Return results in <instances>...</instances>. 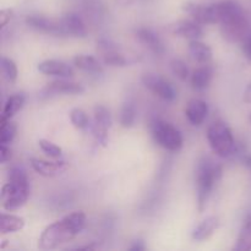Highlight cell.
<instances>
[{
  "mask_svg": "<svg viewBox=\"0 0 251 251\" xmlns=\"http://www.w3.org/2000/svg\"><path fill=\"white\" fill-rule=\"evenodd\" d=\"M215 25H221V32L228 42L245 39L248 19L242 5L235 0H223L211 5Z\"/></svg>",
  "mask_w": 251,
  "mask_h": 251,
  "instance_id": "obj_1",
  "label": "cell"
},
{
  "mask_svg": "<svg viewBox=\"0 0 251 251\" xmlns=\"http://www.w3.org/2000/svg\"><path fill=\"white\" fill-rule=\"evenodd\" d=\"M86 215L81 211L66 215L61 220L49 225L39 238V248L43 250L56 249L64 243L80 234L86 227Z\"/></svg>",
  "mask_w": 251,
  "mask_h": 251,
  "instance_id": "obj_2",
  "label": "cell"
},
{
  "mask_svg": "<svg viewBox=\"0 0 251 251\" xmlns=\"http://www.w3.org/2000/svg\"><path fill=\"white\" fill-rule=\"evenodd\" d=\"M29 196V183L26 172L20 167L9 171L7 183L1 189L2 207L6 211H16L27 202Z\"/></svg>",
  "mask_w": 251,
  "mask_h": 251,
  "instance_id": "obj_3",
  "label": "cell"
},
{
  "mask_svg": "<svg viewBox=\"0 0 251 251\" xmlns=\"http://www.w3.org/2000/svg\"><path fill=\"white\" fill-rule=\"evenodd\" d=\"M222 176V167L216 164L210 158L203 157L198 164L196 169V186H198V207L203 212L207 201L212 194L216 183Z\"/></svg>",
  "mask_w": 251,
  "mask_h": 251,
  "instance_id": "obj_4",
  "label": "cell"
},
{
  "mask_svg": "<svg viewBox=\"0 0 251 251\" xmlns=\"http://www.w3.org/2000/svg\"><path fill=\"white\" fill-rule=\"evenodd\" d=\"M207 140L212 151L222 158H227L234 152V137L225 122H216L208 127Z\"/></svg>",
  "mask_w": 251,
  "mask_h": 251,
  "instance_id": "obj_5",
  "label": "cell"
},
{
  "mask_svg": "<svg viewBox=\"0 0 251 251\" xmlns=\"http://www.w3.org/2000/svg\"><path fill=\"white\" fill-rule=\"evenodd\" d=\"M152 135L154 141L168 151H179L183 146V137L179 130L163 120H157L153 123Z\"/></svg>",
  "mask_w": 251,
  "mask_h": 251,
  "instance_id": "obj_6",
  "label": "cell"
},
{
  "mask_svg": "<svg viewBox=\"0 0 251 251\" xmlns=\"http://www.w3.org/2000/svg\"><path fill=\"white\" fill-rule=\"evenodd\" d=\"M141 81L147 90L151 91L153 95L158 96L162 100H167V102H173V100H176V90L162 76L156 75V74H145L141 77Z\"/></svg>",
  "mask_w": 251,
  "mask_h": 251,
  "instance_id": "obj_7",
  "label": "cell"
},
{
  "mask_svg": "<svg viewBox=\"0 0 251 251\" xmlns=\"http://www.w3.org/2000/svg\"><path fill=\"white\" fill-rule=\"evenodd\" d=\"M95 122L92 125V132L97 144L105 146L107 144V132L108 129L112 126V115L110 112L103 105H96L95 107Z\"/></svg>",
  "mask_w": 251,
  "mask_h": 251,
  "instance_id": "obj_8",
  "label": "cell"
},
{
  "mask_svg": "<svg viewBox=\"0 0 251 251\" xmlns=\"http://www.w3.org/2000/svg\"><path fill=\"white\" fill-rule=\"evenodd\" d=\"M26 24L31 28L42 32V33L51 34V36H65V32H64L60 20L56 21V20L48 19V17L34 16V15H32V16L27 17Z\"/></svg>",
  "mask_w": 251,
  "mask_h": 251,
  "instance_id": "obj_9",
  "label": "cell"
},
{
  "mask_svg": "<svg viewBox=\"0 0 251 251\" xmlns=\"http://www.w3.org/2000/svg\"><path fill=\"white\" fill-rule=\"evenodd\" d=\"M98 51L102 54L103 61L105 65L109 66H126L127 60L124 55L118 51L117 47L110 43L107 39H102L97 44Z\"/></svg>",
  "mask_w": 251,
  "mask_h": 251,
  "instance_id": "obj_10",
  "label": "cell"
},
{
  "mask_svg": "<svg viewBox=\"0 0 251 251\" xmlns=\"http://www.w3.org/2000/svg\"><path fill=\"white\" fill-rule=\"evenodd\" d=\"M60 21L63 25L65 36L76 37V38H85L87 36L85 22L77 14H74V12L66 14Z\"/></svg>",
  "mask_w": 251,
  "mask_h": 251,
  "instance_id": "obj_11",
  "label": "cell"
},
{
  "mask_svg": "<svg viewBox=\"0 0 251 251\" xmlns=\"http://www.w3.org/2000/svg\"><path fill=\"white\" fill-rule=\"evenodd\" d=\"M183 11L190 15L191 19L195 20L200 25H215L211 5L206 6V5L195 4V2H185L183 5Z\"/></svg>",
  "mask_w": 251,
  "mask_h": 251,
  "instance_id": "obj_12",
  "label": "cell"
},
{
  "mask_svg": "<svg viewBox=\"0 0 251 251\" xmlns=\"http://www.w3.org/2000/svg\"><path fill=\"white\" fill-rule=\"evenodd\" d=\"M202 25L196 22L195 20H181L173 26V33L190 41L200 39L203 36Z\"/></svg>",
  "mask_w": 251,
  "mask_h": 251,
  "instance_id": "obj_13",
  "label": "cell"
},
{
  "mask_svg": "<svg viewBox=\"0 0 251 251\" xmlns=\"http://www.w3.org/2000/svg\"><path fill=\"white\" fill-rule=\"evenodd\" d=\"M85 91L82 85L77 82H71V81H54V82L48 83L44 87L42 92L47 96L51 95H80Z\"/></svg>",
  "mask_w": 251,
  "mask_h": 251,
  "instance_id": "obj_14",
  "label": "cell"
},
{
  "mask_svg": "<svg viewBox=\"0 0 251 251\" xmlns=\"http://www.w3.org/2000/svg\"><path fill=\"white\" fill-rule=\"evenodd\" d=\"M38 70L44 75L59 76V77H71L74 75V70L71 66H69L64 61L55 60V59L39 63Z\"/></svg>",
  "mask_w": 251,
  "mask_h": 251,
  "instance_id": "obj_15",
  "label": "cell"
},
{
  "mask_svg": "<svg viewBox=\"0 0 251 251\" xmlns=\"http://www.w3.org/2000/svg\"><path fill=\"white\" fill-rule=\"evenodd\" d=\"M208 114V104L202 100H193L189 102L185 115L193 125H200L205 122Z\"/></svg>",
  "mask_w": 251,
  "mask_h": 251,
  "instance_id": "obj_16",
  "label": "cell"
},
{
  "mask_svg": "<svg viewBox=\"0 0 251 251\" xmlns=\"http://www.w3.org/2000/svg\"><path fill=\"white\" fill-rule=\"evenodd\" d=\"M136 36L141 43H144L145 46L149 47V48L151 49L154 54H157V55H161V54H163L164 50H166L163 42L161 41V38H159L152 29L139 28L136 31Z\"/></svg>",
  "mask_w": 251,
  "mask_h": 251,
  "instance_id": "obj_17",
  "label": "cell"
},
{
  "mask_svg": "<svg viewBox=\"0 0 251 251\" xmlns=\"http://www.w3.org/2000/svg\"><path fill=\"white\" fill-rule=\"evenodd\" d=\"M31 166L34 172L43 176H54L65 169L64 162H49L38 158H32Z\"/></svg>",
  "mask_w": 251,
  "mask_h": 251,
  "instance_id": "obj_18",
  "label": "cell"
},
{
  "mask_svg": "<svg viewBox=\"0 0 251 251\" xmlns=\"http://www.w3.org/2000/svg\"><path fill=\"white\" fill-rule=\"evenodd\" d=\"M218 226H220V221H218L217 217H215V216L207 217L194 229L193 239L196 240V242L207 240L208 238L212 237V234L216 232Z\"/></svg>",
  "mask_w": 251,
  "mask_h": 251,
  "instance_id": "obj_19",
  "label": "cell"
},
{
  "mask_svg": "<svg viewBox=\"0 0 251 251\" xmlns=\"http://www.w3.org/2000/svg\"><path fill=\"white\" fill-rule=\"evenodd\" d=\"M189 53H190L191 58L194 60L201 64H207L212 59V49L207 44L199 41V39L190 41V43H189Z\"/></svg>",
  "mask_w": 251,
  "mask_h": 251,
  "instance_id": "obj_20",
  "label": "cell"
},
{
  "mask_svg": "<svg viewBox=\"0 0 251 251\" xmlns=\"http://www.w3.org/2000/svg\"><path fill=\"white\" fill-rule=\"evenodd\" d=\"M213 71L212 68L208 65L202 66V68L196 69L191 76V85L195 90L203 91L210 86L211 81H212Z\"/></svg>",
  "mask_w": 251,
  "mask_h": 251,
  "instance_id": "obj_21",
  "label": "cell"
},
{
  "mask_svg": "<svg viewBox=\"0 0 251 251\" xmlns=\"http://www.w3.org/2000/svg\"><path fill=\"white\" fill-rule=\"evenodd\" d=\"M25 102H26V97L24 93H16V95L11 96L7 98L6 103L2 109L1 120H10L17 112L22 109Z\"/></svg>",
  "mask_w": 251,
  "mask_h": 251,
  "instance_id": "obj_22",
  "label": "cell"
},
{
  "mask_svg": "<svg viewBox=\"0 0 251 251\" xmlns=\"http://www.w3.org/2000/svg\"><path fill=\"white\" fill-rule=\"evenodd\" d=\"M25 227V220L15 215H7L1 213L0 216V233L7 234V233L19 232Z\"/></svg>",
  "mask_w": 251,
  "mask_h": 251,
  "instance_id": "obj_23",
  "label": "cell"
},
{
  "mask_svg": "<svg viewBox=\"0 0 251 251\" xmlns=\"http://www.w3.org/2000/svg\"><path fill=\"white\" fill-rule=\"evenodd\" d=\"M74 65L81 71L88 74H102L103 66L100 61L91 55H77L74 59Z\"/></svg>",
  "mask_w": 251,
  "mask_h": 251,
  "instance_id": "obj_24",
  "label": "cell"
},
{
  "mask_svg": "<svg viewBox=\"0 0 251 251\" xmlns=\"http://www.w3.org/2000/svg\"><path fill=\"white\" fill-rule=\"evenodd\" d=\"M235 251H249L251 250V215L247 218L242 230H240L239 238L234 247Z\"/></svg>",
  "mask_w": 251,
  "mask_h": 251,
  "instance_id": "obj_25",
  "label": "cell"
},
{
  "mask_svg": "<svg viewBox=\"0 0 251 251\" xmlns=\"http://www.w3.org/2000/svg\"><path fill=\"white\" fill-rule=\"evenodd\" d=\"M17 134L16 123L11 120H0V145H9Z\"/></svg>",
  "mask_w": 251,
  "mask_h": 251,
  "instance_id": "obj_26",
  "label": "cell"
},
{
  "mask_svg": "<svg viewBox=\"0 0 251 251\" xmlns=\"http://www.w3.org/2000/svg\"><path fill=\"white\" fill-rule=\"evenodd\" d=\"M136 120V108L134 103L126 102L120 110V124L123 127H131Z\"/></svg>",
  "mask_w": 251,
  "mask_h": 251,
  "instance_id": "obj_27",
  "label": "cell"
},
{
  "mask_svg": "<svg viewBox=\"0 0 251 251\" xmlns=\"http://www.w3.org/2000/svg\"><path fill=\"white\" fill-rule=\"evenodd\" d=\"M0 68H1L2 75L9 82H15L17 80L19 70H17V66L14 60L6 58V56H2L0 60Z\"/></svg>",
  "mask_w": 251,
  "mask_h": 251,
  "instance_id": "obj_28",
  "label": "cell"
},
{
  "mask_svg": "<svg viewBox=\"0 0 251 251\" xmlns=\"http://www.w3.org/2000/svg\"><path fill=\"white\" fill-rule=\"evenodd\" d=\"M71 124L78 130L86 129L88 126V117L86 112H83L80 108H74L70 112Z\"/></svg>",
  "mask_w": 251,
  "mask_h": 251,
  "instance_id": "obj_29",
  "label": "cell"
},
{
  "mask_svg": "<svg viewBox=\"0 0 251 251\" xmlns=\"http://www.w3.org/2000/svg\"><path fill=\"white\" fill-rule=\"evenodd\" d=\"M39 147H41L42 151L47 154V156L51 157V158H59L63 153V150L59 146H56L55 144H53L51 141H48V140H39L38 141Z\"/></svg>",
  "mask_w": 251,
  "mask_h": 251,
  "instance_id": "obj_30",
  "label": "cell"
},
{
  "mask_svg": "<svg viewBox=\"0 0 251 251\" xmlns=\"http://www.w3.org/2000/svg\"><path fill=\"white\" fill-rule=\"evenodd\" d=\"M171 68L174 75H176V77L180 78V80L185 81L186 78L189 77L188 66H186V64L184 63L183 60H180V59H173L171 63Z\"/></svg>",
  "mask_w": 251,
  "mask_h": 251,
  "instance_id": "obj_31",
  "label": "cell"
},
{
  "mask_svg": "<svg viewBox=\"0 0 251 251\" xmlns=\"http://www.w3.org/2000/svg\"><path fill=\"white\" fill-rule=\"evenodd\" d=\"M11 159V150L7 145H0V163H6Z\"/></svg>",
  "mask_w": 251,
  "mask_h": 251,
  "instance_id": "obj_32",
  "label": "cell"
},
{
  "mask_svg": "<svg viewBox=\"0 0 251 251\" xmlns=\"http://www.w3.org/2000/svg\"><path fill=\"white\" fill-rule=\"evenodd\" d=\"M12 17V11L10 9H4L0 11V27H5Z\"/></svg>",
  "mask_w": 251,
  "mask_h": 251,
  "instance_id": "obj_33",
  "label": "cell"
},
{
  "mask_svg": "<svg viewBox=\"0 0 251 251\" xmlns=\"http://www.w3.org/2000/svg\"><path fill=\"white\" fill-rule=\"evenodd\" d=\"M242 49L244 55L247 56L249 60H251V37H248V38H245L244 41H243Z\"/></svg>",
  "mask_w": 251,
  "mask_h": 251,
  "instance_id": "obj_34",
  "label": "cell"
},
{
  "mask_svg": "<svg viewBox=\"0 0 251 251\" xmlns=\"http://www.w3.org/2000/svg\"><path fill=\"white\" fill-rule=\"evenodd\" d=\"M145 249H146V247H145L144 242H141V240H137V242L134 243V245H131V247L129 248L130 251H141Z\"/></svg>",
  "mask_w": 251,
  "mask_h": 251,
  "instance_id": "obj_35",
  "label": "cell"
},
{
  "mask_svg": "<svg viewBox=\"0 0 251 251\" xmlns=\"http://www.w3.org/2000/svg\"><path fill=\"white\" fill-rule=\"evenodd\" d=\"M244 100H245V103H249V104H251V83L248 86L247 90H245Z\"/></svg>",
  "mask_w": 251,
  "mask_h": 251,
  "instance_id": "obj_36",
  "label": "cell"
},
{
  "mask_svg": "<svg viewBox=\"0 0 251 251\" xmlns=\"http://www.w3.org/2000/svg\"><path fill=\"white\" fill-rule=\"evenodd\" d=\"M244 163L247 164V166L251 169V157H245V158H244Z\"/></svg>",
  "mask_w": 251,
  "mask_h": 251,
  "instance_id": "obj_37",
  "label": "cell"
},
{
  "mask_svg": "<svg viewBox=\"0 0 251 251\" xmlns=\"http://www.w3.org/2000/svg\"><path fill=\"white\" fill-rule=\"evenodd\" d=\"M250 120H251V115H250Z\"/></svg>",
  "mask_w": 251,
  "mask_h": 251,
  "instance_id": "obj_38",
  "label": "cell"
}]
</instances>
